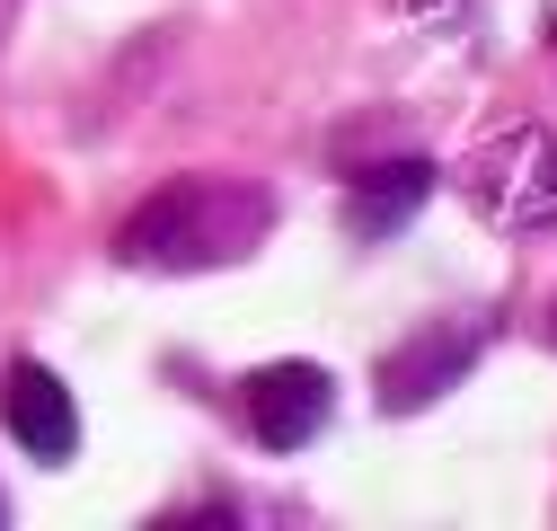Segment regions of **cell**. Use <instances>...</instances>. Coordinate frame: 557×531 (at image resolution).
<instances>
[{
	"instance_id": "cell-3",
	"label": "cell",
	"mask_w": 557,
	"mask_h": 531,
	"mask_svg": "<svg viewBox=\"0 0 557 531\" xmlns=\"http://www.w3.org/2000/svg\"><path fill=\"white\" fill-rule=\"evenodd\" d=\"M327 408H336V381L319 363H265V372H248V434L265 452H301L327 425Z\"/></svg>"
},
{
	"instance_id": "cell-5",
	"label": "cell",
	"mask_w": 557,
	"mask_h": 531,
	"mask_svg": "<svg viewBox=\"0 0 557 531\" xmlns=\"http://www.w3.org/2000/svg\"><path fill=\"white\" fill-rule=\"evenodd\" d=\"M478 328H443V337H416V346H398L389 363H381V408L389 417H407V408H425V398H443L469 363H478Z\"/></svg>"
},
{
	"instance_id": "cell-7",
	"label": "cell",
	"mask_w": 557,
	"mask_h": 531,
	"mask_svg": "<svg viewBox=\"0 0 557 531\" xmlns=\"http://www.w3.org/2000/svg\"><path fill=\"white\" fill-rule=\"evenodd\" d=\"M0 522H10V505H0Z\"/></svg>"
},
{
	"instance_id": "cell-2",
	"label": "cell",
	"mask_w": 557,
	"mask_h": 531,
	"mask_svg": "<svg viewBox=\"0 0 557 531\" xmlns=\"http://www.w3.org/2000/svg\"><path fill=\"white\" fill-rule=\"evenodd\" d=\"M478 213H496V222L557 213V133L548 124H513L505 143L478 151Z\"/></svg>"
},
{
	"instance_id": "cell-1",
	"label": "cell",
	"mask_w": 557,
	"mask_h": 531,
	"mask_svg": "<svg viewBox=\"0 0 557 531\" xmlns=\"http://www.w3.org/2000/svg\"><path fill=\"white\" fill-rule=\"evenodd\" d=\"M274 205L248 177H169L151 205H133L115 231L124 266H151V275H203V266H239L265 239Z\"/></svg>"
},
{
	"instance_id": "cell-6",
	"label": "cell",
	"mask_w": 557,
	"mask_h": 531,
	"mask_svg": "<svg viewBox=\"0 0 557 531\" xmlns=\"http://www.w3.org/2000/svg\"><path fill=\"white\" fill-rule=\"evenodd\" d=\"M434 186H443L434 160H381V169L355 177V195H345V231H355V239H389L407 213H425Z\"/></svg>"
},
{
	"instance_id": "cell-4",
	"label": "cell",
	"mask_w": 557,
	"mask_h": 531,
	"mask_svg": "<svg viewBox=\"0 0 557 531\" xmlns=\"http://www.w3.org/2000/svg\"><path fill=\"white\" fill-rule=\"evenodd\" d=\"M0 417H10V434L36 460H72L81 452V408H72V390H62L45 363H10L0 372Z\"/></svg>"
}]
</instances>
